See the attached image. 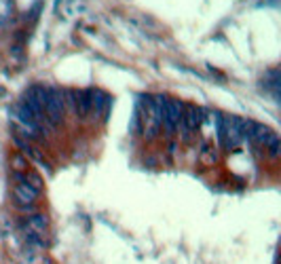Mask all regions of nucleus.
I'll use <instances>...</instances> for the list:
<instances>
[{
    "label": "nucleus",
    "instance_id": "obj_2",
    "mask_svg": "<svg viewBox=\"0 0 281 264\" xmlns=\"http://www.w3.org/2000/svg\"><path fill=\"white\" fill-rule=\"evenodd\" d=\"M161 99L159 97H144L142 99V108H139V120H142V129L144 136L155 138L161 129Z\"/></svg>",
    "mask_w": 281,
    "mask_h": 264
},
{
    "label": "nucleus",
    "instance_id": "obj_6",
    "mask_svg": "<svg viewBox=\"0 0 281 264\" xmlns=\"http://www.w3.org/2000/svg\"><path fill=\"white\" fill-rule=\"evenodd\" d=\"M203 123V110L197 106H184L182 120H180V134H182L184 142H193L199 134V127Z\"/></svg>",
    "mask_w": 281,
    "mask_h": 264
},
{
    "label": "nucleus",
    "instance_id": "obj_5",
    "mask_svg": "<svg viewBox=\"0 0 281 264\" xmlns=\"http://www.w3.org/2000/svg\"><path fill=\"white\" fill-rule=\"evenodd\" d=\"M43 112H45L47 120L51 125L62 123V118L66 114V95H64V91H59V89H47Z\"/></svg>",
    "mask_w": 281,
    "mask_h": 264
},
{
    "label": "nucleus",
    "instance_id": "obj_8",
    "mask_svg": "<svg viewBox=\"0 0 281 264\" xmlns=\"http://www.w3.org/2000/svg\"><path fill=\"white\" fill-rule=\"evenodd\" d=\"M87 99H89V116L93 118H99L106 108H108V97L102 93V91H89L87 93Z\"/></svg>",
    "mask_w": 281,
    "mask_h": 264
},
{
    "label": "nucleus",
    "instance_id": "obj_10",
    "mask_svg": "<svg viewBox=\"0 0 281 264\" xmlns=\"http://www.w3.org/2000/svg\"><path fill=\"white\" fill-rule=\"evenodd\" d=\"M11 165H13L15 176H17V174H24V171H28V161H26L22 155H13V157H11Z\"/></svg>",
    "mask_w": 281,
    "mask_h": 264
},
{
    "label": "nucleus",
    "instance_id": "obj_3",
    "mask_svg": "<svg viewBox=\"0 0 281 264\" xmlns=\"http://www.w3.org/2000/svg\"><path fill=\"white\" fill-rule=\"evenodd\" d=\"M182 112H184L182 101L169 99V97L163 95V99H161V127L165 129L167 136L178 134L180 120H182Z\"/></svg>",
    "mask_w": 281,
    "mask_h": 264
},
{
    "label": "nucleus",
    "instance_id": "obj_7",
    "mask_svg": "<svg viewBox=\"0 0 281 264\" xmlns=\"http://www.w3.org/2000/svg\"><path fill=\"white\" fill-rule=\"evenodd\" d=\"M13 201H15V205L30 209V207H34V203L38 201V190H34L32 186L26 184L22 180H17L13 186Z\"/></svg>",
    "mask_w": 281,
    "mask_h": 264
},
{
    "label": "nucleus",
    "instance_id": "obj_4",
    "mask_svg": "<svg viewBox=\"0 0 281 264\" xmlns=\"http://www.w3.org/2000/svg\"><path fill=\"white\" fill-rule=\"evenodd\" d=\"M22 226H24V235L26 239L32 243V245H43L45 237H47V230H49V220L45 214H30L22 220Z\"/></svg>",
    "mask_w": 281,
    "mask_h": 264
},
{
    "label": "nucleus",
    "instance_id": "obj_9",
    "mask_svg": "<svg viewBox=\"0 0 281 264\" xmlns=\"http://www.w3.org/2000/svg\"><path fill=\"white\" fill-rule=\"evenodd\" d=\"M199 161H201V163H203L205 167L216 165V163H218V148L212 146L209 142H205V144L201 146V150H199Z\"/></svg>",
    "mask_w": 281,
    "mask_h": 264
},
{
    "label": "nucleus",
    "instance_id": "obj_1",
    "mask_svg": "<svg viewBox=\"0 0 281 264\" xmlns=\"http://www.w3.org/2000/svg\"><path fill=\"white\" fill-rule=\"evenodd\" d=\"M245 125L247 120L239 116H222L220 118V144L226 150L237 148L245 140Z\"/></svg>",
    "mask_w": 281,
    "mask_h": 264
}]
</instances>
